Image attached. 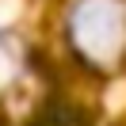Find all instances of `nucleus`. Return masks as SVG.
Returning <instances> with one entry per match:
<instances>
[{
    "label": "nucleus",
    "mask_w": 126,
    "mask_h": 126,
    "mask_svg": "<svg viewBox=\"0 0 126 126\" xmlns=\"http://www.w3.org/2000/svg\"><path fill=\"white\" fill-rule=\"evenodd\" d=\"M69 46L95 69H111L126 54V0H73Z\"/></svg>",
    "instance_id": "nucleus-1"
},
{
    "label": "nucleus",
    "mask_w": 126,
    "mask_h": 126,
    "mask_svg": "<svg viewBox=\"0 0 126 126\" xmlns=\"http://www.w3.org/2000/svg\"><path fill=\"white\" fill-rule=\"evenodd\" d=\"M19 69H23V46L8 27H0V92L19 77Z\"/></svg>",
    "instance_id": "nucleus-2"
}]
</instances>
